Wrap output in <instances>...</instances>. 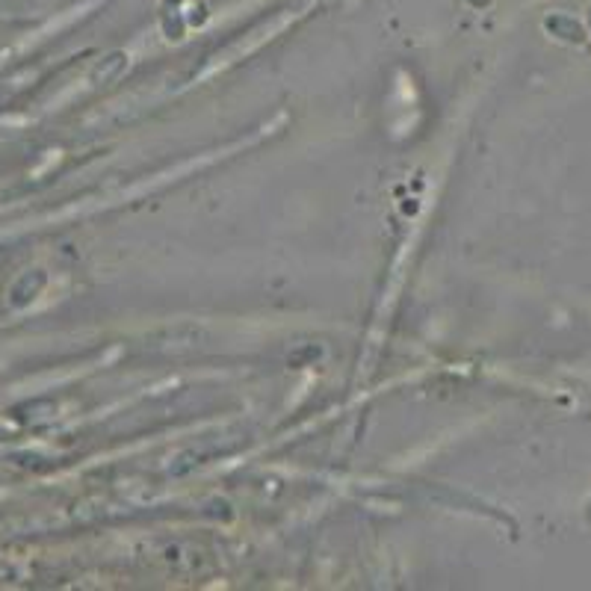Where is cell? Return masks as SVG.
Instances as JSON below:
<instances>
[{"label": "cell", "mask_w": 591, "mask_h": 591, "mask_svg": "<svg viewBox=\"0 0 591 591\" xmlns=\"http://www.w3.org/2000/svg\"><path fill=\"white\" fill-rule=\"evenodd\" d=\"M589 27H591V6H589Z\"/></svg>", "instance_id": "cell-2"}, {"label": "cell", "mask_w": 591, "mask_h": 591, "mask_svg": "<svg viewBox=\"0 0 591 591\" xmlns=\"http://www.w3.org/2000/svg\"><path fill=\"white\" fill-rule=\"evenodd\" d=\"M544 27H547L553 36H559L562 42H571V45H583V42H586L583 24H580L577 18H571V15H550V18L544 21Z\"/></svg>", "instance_id": "cell-1"}]
</instances>
